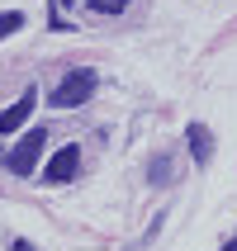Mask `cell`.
<instances>
[{
	"label": "cell",
	"instance_id": "obj_3",
	"mask_svg": "<svg viewBox=\"0 0 237 251\" xmlns=\"http://www.w3.org/2000/svg\"><path fill=\"white\" fill-rule=\"evenodd\" d=\"M33 104H38V95H33V85H28V95H19L10 109L0 114V133H14V128H24V124H28V114H33Z\"/></svg>",
	"mask_w": 237,
	"mask_h": 251
},
{
	"label": "cell",
	"instance_id": "obj_10",
	"mask_svg": "<svg viewBox=\"0 0 237 251\" xmlns=\"http://www.w3.org/2000/svg\"><path fill=\"white\" fill-rule=\"evenodd\" d=\"M223 251H237V242H228V247H223Z\"/></svg>",
	"mask_w": 237,
	"mask_h": 251
},
{
	"label": "cell",
	"instance_id": "obj_1",
	"mask_svg": "<svg viewBox=\"0 0 237 251\" xmlns=\"http://www.w3.org/2000/svg\"><path fill=\"white\" fill-rule=\"evenodd\" d=\"M43 147H48V128H28V138H19L10 147V156H5V166L14 171V176H33L38 171V156Z\"/></svg>",
	"mask_w": 237,
	"mask_h": 251
},
{
	"label": "cell",
	"instance_id": "obj_2",
	"mask_svg": "<svg viewBox=\"0 0 237 251\" xmlns=\"http://www.w3.org/2000/svg\"><path fill=\"white\" fill-rule=\"evenodd\" d=\"M95 85H100V76L81 67V71H71L67 81L53 90V104H57V109H76V104H85V100L95 95Z\"/></svg>",
	"mask_w": 237,
	"mask_h": 251
},
{
	"label": "cell",
	"instance_id": "obj_7",
	"mask_svg": "<svg viewBox=\"0 0 237 251\" xmlns=\"http://www.w3.org/2000/svg\"><path fill=\"white\" fill-rule=\"evenodd\" d=\"M90 10L95 14H119V10H128V0H90Z\"/></svg>",
	"mask_w": 237,
	"mask_h": 251
},
{
	"label": "cell",
	"instance_id": "obj_6",
	"mask_svg": "<svg viewBox=\"0 0 237 251\" xmlns=\"http://www.w3.org/2000/svg\"><path fill=\"white\" fill-rule=\"evenodd\" d=\"M166 176H171V161H166V156H157L152 166H147V180H152V185H166Z\"/></svg>",
	"mask_w": 237,
	"mask_h": 251
},
{
	"label": "cell",
	"instance_id": "obj_9",
	"mask_svg": "<svg viewBox=\"0 0 237 251\" xmlns=\"http://www.w3.org/2000/svg\"><path fill=\"white\" fill-rule=\"evenodd\" d=\"M10 251H38V247H28V242H14V247Z\"/></svg>",
	"mask_w": 237,
	"mask_h": 251
},
{
	"label": "cell",
	"instance_id": "obj_8",
	"mask_svg": "<svg viewBox=\"0 0 237 251\" xmlns=\"http://www.w3.org/2000/svg\"><path fill=\"white\" fill-rule=\"evenodd\" d=\"M19 24H24V14H0V38H5V33H14V28H19Z\"/></svg>",
	"mask_w": 237,
	"mask_h": 251
},
{
	"label": "cell",
	"instance_id": "obj_5",
	"mask_svg": "<svg viewBox=\"0 0 237 251\" xmlns=\"http://www.w3.org/2000/svg\"><path fill=\"white\" fill-rule=\"evenodd\" d=\"M185 138H190V156H195V166H209V156H213L209 128H204V124H190V128H185Z\"/></svg>",
	"mask_w": 237,
	"mask_h": 251
},
{
	"label": "cell",
	"instance_id": "obj_4",
	"mask_svg": "<svg viewBox=\"0 0 237 251\" xmlns=\"http://www.w3.org/2000/svg\"><path fill=\"white\" fill-rule=\"evenodd\" d=\"M76 166H81V147H62V152L48 161V180H53V185L71 180V176H76Z\"/></svg>",
	"mask_w": 237,
	"mask_h": 251
}]
</instances>
